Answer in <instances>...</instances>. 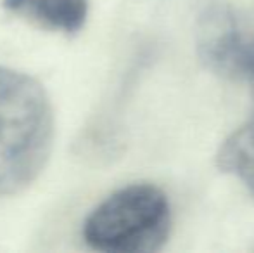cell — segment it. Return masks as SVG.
Segmentation results:
<instances>
[{"mask_svg":"<svg viewBox=\"0 0 254 253\" xmlns=\"http://www.w3.org/2000/svg\"><path fill=\"white\" fill-rule=\"evenodd\" d=\"M54 109L40 82L0 66V196L26 191L54 149Z\"/></svg>","mask_w":254,"mask_h":253,"instance_id":"obj_1","label":"cell"},{"mask_svg":"<svg viewBox=\"0 0 254 253\" xmlns=\"http://www.w3.org/2000/svg\"><path fill=\"white\" fill-rule=\"evenodd\" d=\"M166 192L149 182L125 186L99 203L85 219L81 236L88 248L104 253H154L171 234Z\"/></svg>","mask_w":254,"mask_h":253,"instance_id":"obj_2","label":"cell"},{"mask_svg":"<svg viewBox=\"0 0 254 253\" xmlns=\"http://www.w3.org/2000/svg\"><path fill=\"white\" fill-rule=\"evenodd\" d=\"M195 49L202 66L234 84L254 87V17L230 5H214L201 16Z\"/></svg>","mask_w":254,"mask_h":253,"instance_id":"obj_3","label":"cell"},{"mask_svg":"<svg viewBox=\"0 0 254 253\" xmlns=\"http://www.w3.org/2000/svg\"><path fill=\"white\" fill-rule=\"evenodd\" d=\"M3 9L42 30L76 35L88 17V0H3Z\"/></svg>","mask_w":254,"mask_h":253,"instance_id":"obj_4","label":"cell"},{"mask_svg":"<svg viewBox=\"0 0 254 253\" xmlns=\"http://www.w3.org/2000/svg\"><path fill=\"white\" fill-rule=\"evenodd\" d=\"M216 165L254 196V109L251 116L220 146Z\"/></svg>","mask_w":254,"mask_h":253,"instance_id":"obj_5","label":"cell"}]
</instances>
